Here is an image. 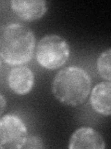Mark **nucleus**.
<instances>
[{"label": "nucleus", "instance_id": "nucleus-2", "mask_svg": "<svg viewBox=\"0 0 111 149\" xmlns=\"http://www.w3.org/2000/svg\"><path fill=\"white\" fill-rule=\"evenodd\" d=\"M56 100L63 105L78 107L87 101L92 90V78L84 69L71 65L56 74L51 86Z\"/></svg>", "mask_w": 111, "mask_h": 149}, {"label": "nucleus", "instance_id": "nucleus-4", "mask_svg": "<svg viewBox=\"0 0 111 149\" xmlns=\"http://www.w3.org/2000/svg\"><path fill=\"white\" fill-rule=\"evenodd\" d=\"M28 134L27 126L18 116L8 114L0 118V149L23 148Z\"/></svg>", "mask_w": 111, "mask_h": 149}, {"label": "nucleus", "instance_id": "nucleus-3", "mask_svg": "<svg viewBox=\"0 0 111 149\" xmlns=\"http://www.w3.org/2000/svg\"><path fill=\"white\" fill-rule=\"evenodd\" d=\"M35 59L42 67L57 70L66 63L71 56V48L61 36L45 35L35 47Z\"/></svg>", "mask_w": 111, "mask_h": 149}, {"label": "nucleus", "instance_id": "nucleus-11", "mask_svg": "<svg viewBox=\"0 0 111 149\" xmlns=\"http://www.w3.org/2000/svg\"><path fill=\"white\" fill-rule=\"evenodd\" d=\"M6 107H7V100L2 93H0V116L4 113Z\"/></svg>", "mask_w": 111, "mask_h": 149}, {"label": "nucleus", "instance_id": "nucleus-12", "mask_svg": "<svg viewBox=\"0 0 111 149\" xmlns=\"http://www.w3.org/2000/svg\"><path fill=\"white\" fill-rule=\"evenodd\" d=\"M1 64H2L1 63V60H0V69H1Z\"/></svg>", "mask_w": 111, "mask_h": 149}, {"label": "nucleus", "instance_id": "nucleus-5", "mask_svg": "<svg viewBox=\"0 0 111 149\" xmlns=\"http://www.w3.org/2000/svg\"><path fill=\"white\" fill-rule=\"evenodd\" d=\"M34 73L27 65L13 66L8 74L7 82L10 91L17 95H26L34 86Z\"/></svg>", "mask_w": 111, "mask_h": 149}, {"label": "nucleus", "instance_id": "nucleus-9", "mask_svg": "<svg viewBox=\"0 0 111 149\" xmlns=\"http://www.w3.org/2000/svg\"><path fill=\"white\" fill-rule=\"evenodd\" d=\"M96 69L101 78L111 81V49L108 48L102 51L96 60Z\"/></svg>", "mask_w": 111, "mask_h": 149}, {"label": "nucleus", "instance_id": "nucleus-6", "mask_svg": "<svg viewBox=\"0 0 111 149\" xmlns=\"http://www.w3.org/2000/svg\"><path fill=\"white\" fill-rule=\"evenodd\" d=\"M9 4L13 13L24 22L40 20L48 10L45 0H11Z\"/></svg>", "mask_w": 111, "mask_h": 149}, {"label": "nucleus", "instance_id": "nucleus-8", "mask_svg": "<svg viewBox=\"0 0 111 149\" xmlns=\"http://www.w3.org/2000/svg\"><path fill=\"white\" fill-rule=\"evenodd\" d=\"M111 83L101 82L95 85L90 92V104L96 114L109 116L111 114Z\"/></svg>", "mask_w": 111, "mask_h": 149}, {"label": "nucleus", "instance_id": "nucleus-1", "mask_svg": "<svg viewBox=\"0 0 111 149\" xmlns=\"http://www.w3.org/2000/svg\"><path fill=\"white\" fill-rule=\"evenodd\" d=\"M36 47L34 33L23 23L13 22L0 28V59L16 66L30 63Z\"/></svg>", "mask_w": 111, "mask_h": 149}, {"label": "nucleus", "instance_id": "nucleus-10", "mask_svg": "<svg viewBox=\"0 0 111 149\" xmlns=\"http://www.w3.org/2000/svg\"><path fill=\"white\" fill-rule=\"evenodd\" d=\"M24 149H41L45 148L44 141L39 135L35 134H28V137L26 139V142L24 146Z\"/></svg>", "mask_w": 111, "mask_h": 149}, {"label": "nucleus", "instance_id": "nucleus-7", "mask_svg": "<svg viewBox=\"0 0 111 149\" xmlns=\"http://www.w3.org/2000/svg\"><path fill=\"white\" fill-rule=\"evenodd\" d=\"M69 149H105L106 141L102 134L91 127H81L69 138Z\"/></svg>", "mask_w": 111, "mask_h": 149}]
</instances>
